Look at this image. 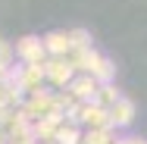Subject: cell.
I'll list each match as a JSON object with an SVG mask.
<instances>
[{
  "label": "cell",
  "instance_id": "cell-1",
  "mask_svg": "<svg viewBox=\"0 0 147 144\" xmlns=\"http://www.w3.org/2000/svg\"><path fill=\"white\" fill-rule=\"evenodd\" d=\"M9 72H13V82L16 88L28 97L34 91H41V88H47V75H44V66H28V63H16V66H9Z\"/></svg>",
  "mask_w": 147,
  "mask_h": 144
},
{
  "label": "cell",
  "instance_id": "cell-2",
  "mask_svg": "<svg viewBox=\"0 0 147 144\" xmlns=\"http://www.w3.org/2000/svg\"><path fill=\"white\" fill-rule=\"evenodd\" d=\"M13 50H16V63H28V66H44V63L50 59L47 47H44V38H38V34L19 38Z\"/></svg>",
  "mask_w": 147,
  "mask_h": 144
},
{
  "label": "cell",
  "instance_id": "cell-3",
  "mask_svg": "<svg viewBox=\"0 0 147 144\" xmlns=\"http://www.w3.org/2000/svg\"><path fill=\"white\" fill-rule=\"evenodd\" d=\"M44 75H47V88L63 91V88H69V82L78 75V69H75L72 63H66L63 57H50L44 63Z\"/></svg>",
  "mask_w": 147,
  "mask_h": 144
},
{
  "label": "cell",
  "instance_id": "cell-4",
  "mask_svg": "<svg viewBox=\"0 0 147 144\" xmlns=\"http://www.w3.org/2000/svg\"><path fill=\"white\" fill-rule=\"evenodd\" d=\"M63 91H69L78 103H94V94L100 91V82H97L94 75H88V72H78V75L69 82V88H63Z\"/></svg>",
  "mask_w": 147,
  "mask_h": 144
},
{
  "label": "cell",
  "instance_id": "cell-5",
  "mask_svg": "<svg viewBox=\"0 0 147 144\" xmlns=\"http://www.w3.org/2000/svg\"><path fill=\"white\" fill-rule=\"evenodd\" d=\"M135 116H138V110H135V100L131 97H119V103L110 110V125L116 128V132H122V128H128L131 122H135Z\"/></svg>",
  "mask_w": 147,
  "mask_h": 144
},
{
  "label": "cell",
  "instance_id": "cell-6",
  "mask_svg": "<svg viewBox=\"0 0 147 144\" xmlns=\"http://www.w3.org/2000/svg\"><path fill=\"white\" fill-rule=\"evenodd\" d=\"M119 97H122V91H119V88L110 82V85H100V91L94 94V103H97L100 110H107V113H110V110L119 103Z\"/></svg>",
  "mask_w": 147,
  "mask_h": 144
},
{
  "label": "cell",
  "instance_id": "cell-7",
  "mask_svg": "<svg viewBox=\"0 0 147 144\" xmlns=\"http://www.w3.org/2000/svg\"><path fill=\"white\" fill-rule=\"evenodd\" d=\"M82 144H119V132L116 128H97V132H85Z\"/></svg>",
  "mask_w": 147,
  "mask_h": 144
},
{
  "label": "cell",
  "instance_id": "cell-8",
  "mask_svg": "<svg viewBox=\"0 0 147 144\" xmlns=\"http://www.w3.org/2000/svg\"><path fill=\"white\" fill-rule=\"evenodd\" d=\"M13 59H16V50L0 38V66H13Z\"/></svg>",
  "mask_w": 147,
  "mask_h": 144
},
{
  "label": "cell",
  "instance_id": "cell-9",
  "mask_svg": "<svg viewBox=\"0 0 147 144\" xmlns=\"http://www.w3.org/2000/svg\"><path fill=\"white\" fill-rule=\"evenodd\" d=\"M9 78H13V72H9V66H0V88L6 85Z\"/></svg>",
  "mask_w": 147,
  "mask_h": 144
},
{
  "label": "cell",
  "instance_id": "cell-10",
  "mask_svg": "<svg viewBox=\"0 0 147 144\" xmlns=\"http://www.w3.org/2000/svg\"><path fill=\"white\" fill-rule=\"evenodd\" d=\"M0 144H9V135L3 132V125H0Z\"/></svg>",
  "mask_w": 147,
  "mask_h": 144
},
{
  "label": "cell",
  "instance_id": "cell-11",
  "mask_svg": "<svg viewBox=\"0 0 147 144\" xmlns=\"http://www.w3.org/2000/svg\"><path fill=\"white\" fill-rule=\"evenodd\" d=\"M0 116H3V110H0Z\"/></svg>",
  "mask_w": 147,
  "mask_h": 144
}]
</instances>
